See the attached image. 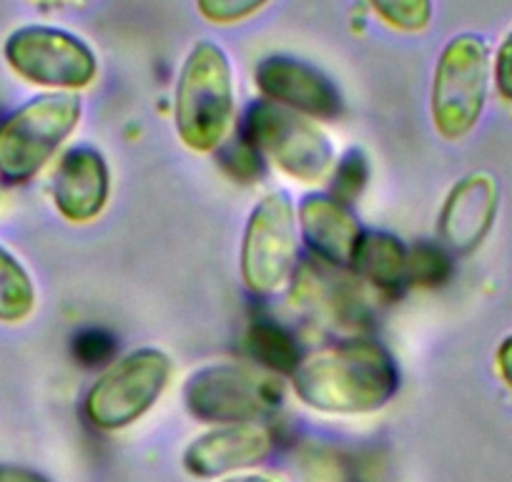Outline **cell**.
Returning a JSON list of instances; mask_svg holds the SVG:
<instances>
[{"instance_id": "obj_1", "label": "cell", "mask_w": 512, "mask_h": 482, "mask_svg": "<svg viewBox=\"0 0 512 482\" xmlns=\"http://www.w3.org/2000/svg\"><path fill=\"white\" fill-rule=\"evenodd\" d=\"M299 400L327 415L382 410L400 390L395 357L374 339H344L302 359L292 375Z\"/></svg>"}, {"instance_id": "obj_2", "label": "cell", "mask_w": 512, "mask_h": 482, "mask_svg": "<svg viewBox=\"0 0 512 482\" xmlns=\"http://www.w3.org/2000/svg\"><path fill=\"white\" fill-rule=\"evenodd\" d=\"M236 116L231 58L219 43L196 41L181 63L174 96V124L181 144L199 154L216 151Z\"/></svg>"}, {"instance_id": "obj_3", "label": "cell", "mask_w": 512, "mask_h": 482, "mask_svg": "<svg viewBox=\"0 0 512 482\" xmlns=\"http://www.w3.org/2000/svg\"><path fill=\"white\" fill-rule=\"evenodd\" d=\"M492 83V51L480 33H457L437 58L430 113L445 141H462L480 124Z\"/></svg>"}, {"instance_id": "obj_4", "label": "cell", "mask_w": 512, "mask_h": 482, "mask_svg": "<svg viewBox=\"0 0 512 482\" xmlns=\"http://www.w3.org/2000/svg\"><path fill=\"white\" fill-rule=\"evenodd\" d=\"M81 111L76 93H43L16 108L0 124V179L31 181L76 131Z\"/></svg>"}, {"instance_id": "obj_5", "label": "cell", "mask_w": 512, "mask_h": 482, "mask_svg": "<svg viewBox=\"0 0 512 482\" xmlns=\"http://www.w3.org/2000/svg\"><path fill=\"white\" fill-rule=\"evenodd\" d=\"M241 139L249 141L262 159L302 184H317L334 169V149L329 136L312 124V118L259 98L249 103L241 118Z\"/></svg>"}, {"instance_id": "obj_6", "label": "cell", "mask_w": 512, "mask_h": 482, "mask_svg": "<svg viewBox=\"0 0 512 482\" xmlns=\"http://www.w3.org/2000/svg\"><path fill=\"white\" fill-rule=\"evenodd\" d=\"M171 377L169 354L141 347L111 362L83 400V415L106 432L139 422L164 395Z\"/></svg>"}, {"instance_id": "obj_7", "label": "cell", "mask_w": 512, "mask_h": 482, "mask_svg": "<svg viewBox=\"0 0 512 482\" xmlns=\"http://www.w3.org/2000/svg\"><path fill=\"white\" fill-rule=\"evenodd\" d=\"M184 405L209 425H251L282 407V385L254 367L216 362L186 380Z\"/></svg>"}, {"instance_id": "obj_8", "label": "cell", "mask_w": 512, "mask_h": 482, "mask_svg": "<svg viewBox=\"0 0 512 482\" xmlns=\"http://www.w3.org/2000/svg\"><path fill=\"white\" fill-rule=\"evenodd\" d=\"M3 56L23 81L53 93H71L91 86L98 76L93 48L76 33L53 26H23L6 38Z\"/></svg>"}, {"instance_id": "obj_9", "label": "cell", "mask_w": 512, "mask_h": 482, "mask_svg": "<svg viewBox=\"0 0 512 482\" xmlns=\"http://www.w3.org/2000/svg\"><path fill=\"white\" fill-rule=\"evenodd\" d=\"M297 241V206L287 191H272L251 209L241 236L244 287L254 294L279 292L297 262Z\"/></svg>"}, {"instance_id": "obj_10", "label": "cell", "mask_w": 512, "mask_h": 482, "mask_svg": "<svg viewBox=\"0 0 512 482\" xmlns=\"http://www.w3.org/2000/svg\"><path fill=\"white\" fill-rule=\"evenodd\" d=\"M254 86L262 98L312 121H329L342 113V93L337 83L322 68L302 58L284 53L262 58L254 66Z\"/></svg>"}, {"instance_id": "obj_11", "label": "cell", "mask_w": 512, "mask_h": 482, "mask_svg": "<svg viewBox=\"0 0 512 482\" xmlns=\"http://www.w3.org/2000/svg\"><path fill=\"white\" fill-rule=\"evenodd\" d=\"M500 211V186L487 171L462 176L442 201L437 229L442 247L455 254H470L492 231Z\"/></svg>"}, {"instance_id": "obj_12", "label": "cell", "mask_w": 512, "mask_h": 482, "mask_svg": "<svg viewBox=\"0 0 512 482\" xmlns=\"http://www.w3.org/2000/svg\"><path fill=\"white\" fill-rule=\"evenodd\" d=\"M272 435L262 425H216L214 430L194 437L184 450V470L199 480L239 475L259 465L272 452Z\"/></svg>"}, {"instance_id": "obj_13", "label": "cell", "mask_w": 512, "mask_h": 482, "mask_svg": "<svg viewBox=\"0 0 512 482\" xmlns=\"http://www.w3.org/2000/svg\"><path fill=\"white\" fill-rule=\"evenodd\" d=\"M53 204L63 219L73 224L93 221L108 204L111 171L106 159L93 146H76L66 151L53 174Z\"/></svg>"}, {"instance_id": "obj_14", "label": "cell", "mask_w": 512, "mask_h": 482, "mask_svg": "<svg viewBox=\"0 0 512 482\" xmlns=\"http://www.w3.org/2000/svg\"><path fill=\"white\" fill-rule=\"evenodd\" d=\"M297 224L307 247L319 259L339 267L352 262L362 229L347 204L337 201L332 194H312L299 204Z\"/></svg>"}, {"instance_id": "obj_15", "label": "cell", "mask_w": 512, "mask_h": 482, "mask_svg": "<svg viewBox=\"0 0 512 482\" xmlns=\"http://www.w3.org/2000/svg\"><path fill=\"white\" fill-rule=\"evenodd\" d=\"M349 267L374 287L395 292L407 282V247L387 231H362Z\"/></svg>"}, {"instance_id": "obj_16", "label": "cell", "mask_w": 512, "mask_h": 482, "mask_svg": "<svg viewBox=\"0 0 512 482\" xmlns=\"http://www.w3.org/2000/svg\"><path fill=\"white\" fill-rule=\"evenodd\" d=\"M246 349L267 372L294 375L302 357L294 334L274 319H254L246 329Z\"/></svg>"}, {"instance_id": "obj_17", "label": "cell", "mask_w": 512, "mask_h": 482, "mask_svg": "<svg viewBox=\"0 0 512 482\" xmlns=\"http://www.w3.org/2000/svg\"><path fill=\"white\" fill-rule=\"evenodd\" d=\"M36 307L31 274L8 249L0 247V322H23Z\"/></svg>"}, {"instance_id": "obj_18", "label": "cell", "mask_w": 512, "mask_h": 482, "mask_svg": "<svg viewBox=\"0 0 512 482\" xmlns=\"http://www.w3.org/2000/svg\"><path fill=\"white\" fill-rule=\"evenodd\" d=\"M452 274V259L442 244L417 241L415 247H407V282L420 287H437L445 284Z\"/></svg>"}, {"instance_id": "obj_19", "label": "cell", "mask_w": 512, "mask_h": 482, "mask_svg": "<svg viewBox=\"0 0 512 482\" xmlns=\"http://www.w3.org/2000/svg\"><path fill=\"white\" fill-rule=\"evenodd\" d=\"M384 23L402 33H422L435 16L432 0H367Z\"/></svg>"}, {"instance_id": "obj_20", "label": "cell", "mask_w": 512, "mask_h": 482, "mask_svg": "<svg viewBox=\"0 0 512 482\" xmlns=\"http://www.w3.org/2000/svg\"><path fill=\"white\" fill-rule=\"evenodd\" d=\"M367 161L359 151H349L337 166H334L332 174V196L342 204H352L359 194H362L364 184H367Z\"/></svg>"}, {"instance_id": "obj_21", "label": "cell", "mask_w": 512, "mask_h": 482, "mask_svg": "<svg viewBox=\"0 0 512 482\" xmlns=\"http://www.w3.org/2000/svg\"><path fill=\"white\" fill-rule=\"evenodd\" d=\"M113 354H116V339L106 329L88 327L73 337V357L83 367L108 365V362H113Z\"/></svg>"}, {"instance_id": "obj_22", "label": "cell", "mask_w": 512, "mask_h": 482, "mask_svg": "<svg viewBox=\"0 0 512 482\" xmlns=\"http://www.w3.org/2000/svg\"><path fill=\"white\" fill-rule=\"evenodd\" d=\"M269 0H196V11L214 26H231L262 11Z\"/></svg>"}, {"instance_id": "obj_23", "label": "cell", "mask_w": 512, "mask_h": 482, "mask_svg": "<svg viewBox=\"0 0 512 482\" xmlns=\"http://www.w3.org/2000/svg\"><path fill=\"white\" fill-rule=\"evenodd\" d=\"M216 151L221 154V166H224V169L229 171V176H234V179L249 184V181H254L256 176L262 174V154H259L249 141L241 139V136L236 139V144H221Z\"/></svg>"}, {"instance_id": "obj_24", "label": "cell", "mask_w": 512, "mask_h": 482, "mask_svg": "<svg viewBox=\"0 0 512 482\" xmlns=\"http://www.w3.org/2000/svg\"><path fill=\"white\" fill-rule=\"evenodd\" d=\"M492 83L497 88V96L512 103V28L505 33L492 56Z\"/></svg>"}, {"instance_id": "obj_25", "label": "cell", "mask_w": 512, "mask_h": 482, "mask_svg": "<svg viewBox=\"0 0 512 482\" xmlns=\"http://www.w3.org/2000/svg\"><path fill=\"white\" fill-rule=\"evenodd\" d=\"M0 482H51L41 472L21 465H3L0 462Z\"/></svg>"}, {"instance_id": "obj_26", "label": "cell", "mask_w": 512, "mask_h": 482, "mask_svg": "<svg viewBox=\"0 0 512 482\" xmlns=\"http://www.w3.org/2000/svg\"><path fill=\"white\" fill-rule=\"evenodd\" d=\"M497 370H500V377L502 382L507 385V390L512 392V334H507L505 339L500 342V347H497Z\"/></svg>"}, {"instance_id": "obj_27", "label": "cell", "mask_w": 512, "mask_h": 482, "mask_svg": "<svg viewBox=\"0 0 512 482\" xmlns=\"http://www.w3.org/2000/svg\"><path fill=\"white\" fill-rule=\"evenodd\" d=\"M221 482H279V480H274V477H267V475H259V472H239V475L224 477Z\"/></svg>"}]
</instances>
